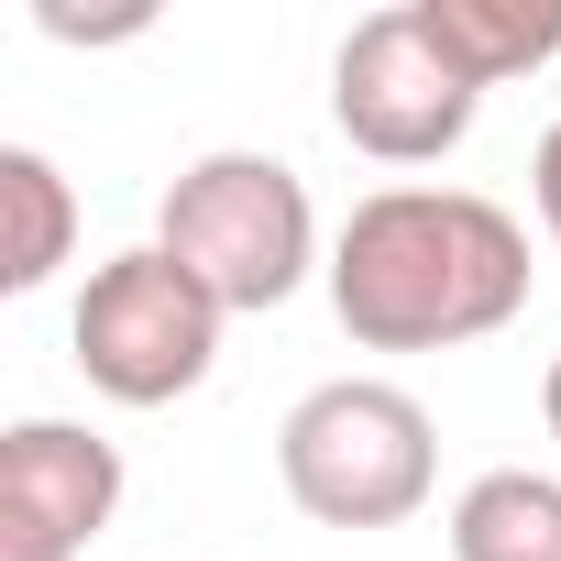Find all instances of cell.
<instances>
[{
  "label": "cell",
  "instance_id": "6da1fadb",
  "mask_svg": "<svg viewBox=\"0 0 561 561\" xmlns=\"http://www.w3.org/2000/svg\"><path fill=\"white\" fill-rule=\"evenodd\" d=\"M528 309V220L484 187H375L331 242V320L364 353H462Z\"/></svg>",
  "mask_w": 561,
  "mask_h": 561
},
{
  "label": "cell",
  "instance_id": "7a4b0ae2",
  "mask_svg": "<svg viewBox=\"0 0 561 561\" xmlns=\"http://www.w3.org/2000/svg\"><path fill=\"white\" fill-rule=\"evenodd\" d=\"M275 484L320 528H408L440 484V430L386 375H331L275 430Z\"/></svg>",
  "mask_w": 561,
  "mask_h": 561
},
{
  "label": "cell",
  "instance_id": "3957f363",
  "mask_svg": "<svg viewBox=\"0 0 561 561\" xmlns=\"http://www.w3.org/2000/svg\"><path fill=\"white\" fill-rule=\"evenodd\" d=\"M154 242L198 275V287L242 320V309H287L309 287V264H320V209H309V176L287 154H198L176 165L165 209H154ZM331 275V264H320Z\"/></svg>",
  "mask_w": 561,
  "mask_h": 561
},
{
  "label": "cell",
  "instance_id": "277c9868",
  "mask_svg": "<svg viewBox=\"0 0 561 561\" xmlns=\"http://www.w3.org/2000/svg\"><path fill=\"white\" fill-rule=\"evenodd\" d=\"M220 320H231V309L198 287L165 242H133V253L89 264V287H78V309H67V353H78V375H89L111 408H176V397L209 386Z\"/></svg>",
  "mask_w": 561,
  "mask_h": 561
},
{
  "label": "cell",
  "instance_id": "5b68a950",
  "mask_svg": "<svg viewBox=\"0 0 561 561\" xmlns=\"http://www.w3.org/2000/svg\"><path fill=\"white\" fill-rule=\"evenodd\" d=\"M473 111H484V89L440 56V34H430L419 0L364 12V23L342 34V56H331V122H342V144L375 154V165H440V154L473 133Z\"/></svg>",
  "mask_w": 561,
  "mask_h": 561
},
{
  "label": "cell",
  "instance_id": "8992f818",
  "mask_svg": "<svg viewBox=\"0 0 561 561\" xmlns=\"http://www.w3.org/2000/svg\"><path fill=\"white\" fill-rule=\"evenodd\" d=\"M122 517V451L78 419L0 430V561H78Z\"/></svg>",
  "mask_w": 561,
  "mask_h": 561
},
{
  "label": "cell",
  "instance_id": "52a82bcc",
  "mask_svg": "<svg viewBox=\"0 0 561 561\" xmlns=\"http://www.w3.org/2000/svg\"><path fill=\"white\" fill-rule=\"evenodd\" d=\"M67 253H78V187L56 176V154L0 144V287H12V298L56 287Z\"/></svg>",
  "mask_w": 561,
  "mask_h": 561
},
{
  "label": "cell",
  "instance_id": "ba28073f",
  "mask_svg": "<svg viewBox=\"0 0 561 561\" xmlns=\"http://www.w3.org/2000/svg\"><path fill=\"white\" fill-rule=\"evenodd\" d=\"M451 561H561V473L495 462L451 495Z\"/></svg>",
  "mask_w": 561,
  "mask_h": 561
},
{
  "label": "cell",
  "instance_id": "9c48e42d",
  "mask_svg": "<svg viewBox=\"0 0 561 561\" xmlns=\"http://www.w3.org/2000/svg\"><path fill=\"white\" fill-rule=\"evenodd\" d=\"M419 12H430L440 56L473 89H506V78H528V67L561 56V0H419Z\"/></svg>",
  "mask_w": 561,
  "mask_h": 561
},
{
  "label": "cell",
  "instance_id": "30bf717a",
  "mask_svg": "<svg viewBox=\"0 0 561 561\" xmlns=\"http://www.w3.org/2000/svg\"><path fill=\"white\" fill-rule=\"evenodd\" d=\"M528 198H539V231H550V253H561V122H550L539 154H528Z\"/></svg>",
  "mask_w": 561,
  "mask_h": 561
},
{
  "label": "cell",
  "instance_id": "8fae6325",
  "mask_svg": "<svg viewBox=\"0 0 561 561\" xmlns=\"http://www.w3.org/2000/svg\"><path fill=\"white\" fill-rule=\"evenodd\" d=\"M539 419H550V440H561V353H550V375H539Z\"/></svg>",
  "mask_w": 561,
  "mask_h": 561
}]
</instances>
